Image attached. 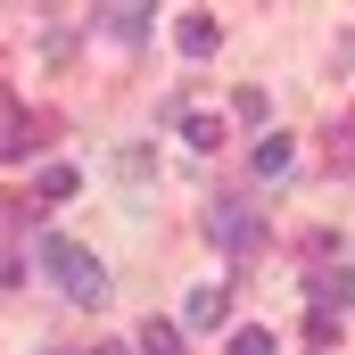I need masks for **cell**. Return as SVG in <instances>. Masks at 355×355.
<instances>
[{
  "label": "cell",
  "mask_w": 355,
  "mask_h": 355,
  "mask_svg": "<svg viewBox=\"0 0 355 355\" xmlns=\"http://www.w3.org/2000/svg\"><path fill=\"white\" fill-rule=\"evenodd\" d=\"M215 42H223V25L190 8V17H182V58H215Z\"/></svg>",
  "instance_id": "cell-7"
},
{
  "label": "cell",
  "mask_w": 355,
  "mask_h": 355,
  "mask_svg": "<svg viewBox=\"0 0 355 355\" xmlns=\"http://www.w3.org/2000/svg\"><path fill=\"white\" fill-rule=\"evenodd\" d=\"M347 289H355L347 272H339V265H322V272H314V289H306V306H314V314H339V306H347Z\"/></svg>",
  "instance_id": "cell-5"
},
{
  "label": "cell",
  "mask_w": 355,
  "mask_h": 355,
  "mask_svg": "<svg viewBox=\"0 0 355 355\" xmlns=\"http://www.w3.org/2000/svg\"><path fill=\"white\" fill-rule=\"evenodd\" d=\"M207 232H215V248H257V232H265V223H257L240 198H223V207L207 215Z\"/></svg>",
  "instance_id": "cell-3"
},
{
  "label": "cell",
  "mask_w": 355,
  "mask_h": 355,
  "mask_svg": "<svg viewBox=\"0 0 355 355\" xmlns=\"http://www.w3.org/2000/svg\"><path fill=\"white\" fill-rule=\"evenodd\" d=\"M248 166H257V174H289V166H297V141H289V132H265V141L248 149Z\"/></svg>",
  "instance_id": "cell-6"
},
{
  "label": "cell",
  "mask_w": 355,
  "mask_h": 355,
  "mask_svg": "<svg viewBox=\"0 0 355 355\" xmlns=\"http://www.w3.org/2000/svg\"><path fill=\"white\" fill-rule=\"evenodd\" d=\"M25 141H33L25 107H17V99H0V157H25Z\"/></svg>",
  "instance_id": "cell-9"
},
{
  "label": "cell",
  "mask_w": 355,
  "mask_h": 355,
  "mask_svg": "<svg viewBox=\"0 0 355 355\" xmlns=\"http://www.w3.org/2000/svg\"><path fill=\"white\" fill-rule=\"evenodd\" d=\"M232 355H272V331H257V322H248V331H232Z\"/></svg>",
  "instance_id": "cell-12"
},
{
  "label": "cell",
  "mask_w": 355,
  "mask_h": 355,
  "mask_svg": "<svg viewBox=\"0 0 355 355\" xmlns=\"http://www.w3.org/2000/svg\"><path fill=\"white\" fill-rule=\"evenodd\" d=\"M149 17H157V8H141V0H124V8H99V33H107L116 50H141V42H149Z\"/></svg>",
  "instance_id": "cell-2"
},
{
  "label": "cell",
  "mask_w": 355,
  "mask_h": 355,
  "mask_svg": "<svg viewBox=\"0 0 355 355\" xmlns=\"http://www.w3.org/2000/svg\"><path fill=\"white\" fill-rule=\"evenodd\" d=\"M132 347H141V355H182V322H166V314H149Z\"/></svg>",
  "instance_id": "cell-8"
},
{
  "label": "cell",
  "mask_w": 355,
  "mask_h": 355,
  "mask_svg": "<svg viewBox=\"0 0 355 355\" xmlns=\"http://www.w3.org/2000/svg\"><path fill=\"white\" fill-rule=\"evenodd\" d=\"M347 58H355V42H347Z\"/></svg>",
  "instance_id": "cell-16"
},
{
  "label": "cell",
  "mask_w": 355,
  "mask_h": 355,
  "mask_svg": "<svg viewBox=\"0 0 355 355\" xmlns=\"http://www.w3.org/2000/svg\"><path fill=\"white\" fill-rule=\"evenodd\" d=\"M306 339H314V347H331V339H339V314H314V306H306Z\"/></svg>",
  "instance_id": "cell-13"
},
{
  "label": "cell",
  "mask_w": 355,
  "mask_h": 355,
  "mask_svg": "<svg viewBox=\"0 0 355 355\" xmlns=\"http://www.w3.org/2000/svg\"><path fill=\"white\" fill-rule=\"evenodd\" d=\"M182 141H190V149H215V141H223V124H215V116H198V107H190V116H182Z\"/></svg>",
  "instance_id": "cell-10"
},
{
  "label": "cell",
  "mask_w": 355,
  "mask_h": 355,
  "mask_svg": "<svg viewBox=\"0 0 355 355\" xmlns=\"http://www.w3.org/2000/svg\"><path fill=\"white\" fill-rule=\"evenodd\" d=\"M42 198H75V166H50L42 174Z\"/></svg>",
  "instance_id": "cell-14"
},
{
  "label": "cell",
  "mask_w": 355,
  "mask_h": 355,
  "mask_svg": "<svg viewBox=\"0 0 355 355\" xmlns=\"http://www.w3.org/2000/svg\"><path fill=\"white\" fill-rule=\"evenodd\" d=\"M232 116H240V124H257V141H265V116H272V99H265V91H240V99H232Z\"/></svg>",
  "instance_id": "cell-11"
},
{
  "label": "cell",
  "mask_w": 355,
  "mask_h": 355,
  "mask_svg": "<svg viewBox=\"0 0 355 355\" xmlns=\"http://www.w3.org/2000/svg\"><path fill=\"white\" fill-rule=\"evenodd\" d=\"M339 141H347V149H339V166H347V174H355V107H347V116H339Z\"/></svg>",
  "instance_id": "cell-15"
},
{
  "label": "cell",
  "mask_w": 355,
  "mask_h": 355,
  "mask_svg": "<svg viewBox=\"0 0 355 355\" xmlns=\"http://www.w3.org/2000/svg\"><path fill=\"white\" fill-rule=\"evenodd\" d=\"M232 314V289L223 281H207V289H190V306H182V331H215Z\"/></svg>",
  "instance_id": "cell-4"
},
{
  "label": "cell",
  "mask_w": 355,
  "mask_h": 355,
  "mask_svg": "<svg viewBox=\"0 0 355 355\" xmlns=\"http://www.w3.org/2000/svg\"><path fill=\"white\" fill-rule=\"evenodd\" d=\"M42 272H50L75 306H107V265H99L91 248H75L67 232H50V240H42Z\"/></svg>",
  "instance_id": "cell-1"
}]
</instances>
